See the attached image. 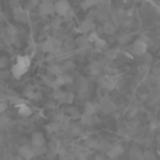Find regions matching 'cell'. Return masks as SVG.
<instances>
[{
    "label": "cell",
    "instance_id": "5bb4252c",
    "mask_svg": "<svg viewBox=\"0 0 160 160\" xmlns=\"http://www.w3.org/2000/svg\"><path fill=\"white\" fill-rule=\"evenodd\" d=\"M93 44H94V48H96V51H98V52H102V51H107V49H108V48H107V47H108V45H107V41L101 39L100 37L93 42Z\"/></svg>",
    "mask_w": 160,
    "mask_h": 160
},
{
    "label": "cell",
    "instance_id": "7402d4cb",
    "mask_svg": "<svg viewBox=\"0 0 160 160\" xmlns=\"http://www.w3.org/2000/svg\"><path fill=\"white\" fill-rule=\"evenodd\" d=\"M129 156L133 160H141V158H142V150L139 149V148H132V149L129 150Z\"/></svg>",
    "mask_w": 160,
    "mask_h": 160
},
{
    "label": "cell",
    "instance_id": "cb8c5ba5",
    "mask_svg": "<svg viewBox=\"0 0 160 160\" xmlns=\"http://www.w3.org/2000/svg\"><path fill=\"white\" fill-rule=\"evenodd\" d=\"M96 6H98V0H84V2L82 3V8H84V10L96 7Z\"/></svg>",
    "mask_w": 160,
    "mask_h": 160
},
{
    "label": "cell",
    "instance_id": "d6a6232c",
    "mask_svg": "<svg viewBox=\"0 0 160 160\" xmlns=\"http://www.w3.org/2000/svg\"><path fill=\"white\" fill-rule=\"evenodd\" d=\"M97 146H98V142L96 139H87L86 141V148H88V149H93V148H97Z\"/></svg>",
    "mask_w": 160,
    "mask_h": 160
},
{
    "label": "cell",
    "instance_id": "4316f807",
    "mask_svg": "<svg viewBox=\"0 0 160 160\" xmlns=\"http://www.w3.org/2000/svg\"><path fill=\"white\" fill-rule=\"evenodd\" d=\"M8 125H10V118L6 117L4 114H0V128L4 129V128H8Z\"/></svg>",
    "mask_w": 160,
    "mask_h": 160
},
{
    "label": "cell",
    "instance_id": "7c38bea8",
    "mask_svg": "<svg viewBox=\"0 0 160 160\" xmlns=\"http://www.w3.org/2000/svg\"><path fill=\"white\" fill-rule=\"evenodd\" d=\"M98 111H100L98 104H96V102H86L84 114H88V115H96Z\"/></svg>",
    "mask_w": 160,
    "mask_h": 160
},
{
    "label": "cell",
    "instance_id": "f6af8a7d",
    "mask_svg": "<svg viewBox=\"0 0 160 160\" xmlns=\"http://www.w3.org/2000/svg\"><path fill=\"white\" fill-rule=\"evenodd\" d=\"M6 111V104L4 102H0V114H3Z\"/></svg>",
    "mask_w": 160,
    "mask_h": 160
},
{
    "label": "cell",
    "instance_id": "d6986e66",
    "mask_svg": "<svg viewBox=\"0 0 160 160\" xmlns=\"http://www.w3.org/2000/svg\"><path fill=\"white\" fill-rule=\"evenodd\" d=\"M100 70H101V63L100 62H91L90 66H88V72L91 75H98Z\"/></svg>",
    "mask_w": 160,
    "mask_h": 160
},
{
    "label": "cell",
    "instance_id": "7bdbcfd3",
    "mask_svg": "<svg viewBox=\"0 0 160 160\" xmlns=\"http://www.w3.org/2000/svg\"><path fill=\"white\" fill-rule=\"evenodd\" d=\"M131 38V35H125V37H121V38H119V42H121V44H124V42H127L128 39Z\"/></svg>",
    "mask_w": 160,
    "mask_h": 160
},
{
    "label": "cell",
    "instance_id": "52a82bcc",
    "mask_svg": "<svg viewBox=\"0 0 160 160\" xmlns=\"http://www.w3.org/2000/svg\"><path fill=\"white\" fill-rule=\"evenodd\" d=\"M122 153H124V146L119 143L112 145V146H110V149L107 150V155L110 159H117L118 156H121Z\"/></svg>",
    "mask_w": 160,
    "mask_h": 160
},
{
    "label": "cell",
    "instance_id": "1f68e13d",
    "mask_svg": "<svg viewBox=\"0 0 160 160\" xmlns=\"http://www.w3.org/2000/svg\"><path fill=\"white\" fill-rule=\"evenodd\" d=\"M25 94H27L28 98H32V100H38L39 97H41V94L37 93V91H32V90H27L25 91Z\"/></svg>",
    "mask_w": 160,
    "mask_h": 160
},
{
    "label": "cell",
    "instance_id": "44dd1931",
    "mask_svg": "<svg viewBox=\"0 0 160 160\" xmlns=\"http://www.w3.org/2000/svg\"><path fill=\"white\" fill-rule=\"evenodd\" d=\"M118 53H119L118 48H110V49L105 51V58L107 59H115V58H118Z\"/></svg>",
    "mask_w": 160,
    "mask_h": 160
},
{
    "label": "cell",
    "instance_id": "484cf974",
    "mask_svg": "<svg viewBox=\"0 0 160 160\" xmlns=\"http://www.w3.org/2000/svg\"><path fill=\"white\" fill-rule=\"evenodd\" d=\"M58 131H61V127H59L58 122H52V124H48L47 125V132L55 133V132H58Z\"/></svg>",
    "mask_w": 160,
    "mask_h": 160
},
{
    "label": "cell",
    "instance_id": "f1b7e54d",
    "mask_svg": "<svg viewBox=\"0 0 160 160\" xmlns=\"http://www.w3.org/2000/svg\"><path fill=\"white\" fill-rule=\"evenodd\" d=\"M155 159H156V156L152 150H145V152H142L141 160H155Z\"/></svg>",
    "mask_w": 160,
    "mask_h": 160
},
{
    "label": "cell",
    "instance_id": "5b68a950",
    "mask_svg": "<svg viewBox=\"0 0 160 160\" xmlns=\"http://www.w3.org/2000/svg\"><path fill=\"white\" fill-rule=\"evenodd\" d=\"M53 10H55V13L58 14V16L63 17L65 14L70 10V4L66 0H61V2H56L55 4H53Z\"/></svg>",
    "mask_w": 160,
    "mask_h": 160
},
{
    "label": "cell",
    "instance_id": "6da1fadb",
    "mask_svg": "<svg viewBox=\"0 0 160 160\" xmlns=\"http://www.w3.org/2000/svg\"><path fill=\"white\" fill-rule=\"evenodd\" d=\"M30 65H31V59L28 58V56H18L16 65H13V68H11L13 76L14 78H21V76L28 70Z\"/></svg>",
    "mask_w": 160,
    "mask_h": 160
},
{
    "label": "cell",
    "instance_id": "ba28073f",
    "mask_svg": "<svg viewBox=\"0 0 160 160\" xmlns=\"http://www.w3.org/2000/svg\"><path fill=\"white\" fill-rule=\"evenodd\" d=\"M39 13H41L42 16H51V14H53L55 13V10H53V3L42 2L41 4H39Z\"/></svg>",
    "mask_w": 160,
    "mask_h": 160
},
{
    "label": "cell",
    "instance_id": "30bf717a",
    "mask_svg": "<svg viewBox=\"0 0 160 160\" xmlns=\"http://www.w3.org/2000/svg\"><path fill=\"white\" fill-rule=\"evenodd\" d=\"M20 156L24 160H31L35 155H34L32 148H30L28 145H24V146L20 148Z\"/></svg>",
    "mask_w": 160,
    "mask_h": 160
},
{
    "label": "cell",
    "instance_id": "ab89813d",
    "mask_svg": "<svg viewBox=\"0 0 160 160\" xmlns=\"http://www.w3.org/2000/svg\"><path fill=\"white\" fill-rule=\"evenodd\" d=\"M97 38H98V35H97V32H93V31H91V32H90V35L87 37V39H88V42H90V44H91V42H94V41H96Z\"/></svg>",
    "mask_w": 160,
    "mask_h": 160
},
{
    "label": "cell",
    "instance_id": "60d3db41",
    "mask_svg": "<svg viewBox=\"0 0 160 160\" xmlns=\"http://www.w3.org/2000/svg\"><path fill=\"white\" fill-rule=\"evenodd\" d=\"M61 18H55V20H53V21H52V25H53V27H55V28H58L59 27V25H61Z\"/></svg>",
    "mask_w": 160,
    "mask_h": 160
},
{
    "label": "cell",
    "instance_id": "2e32d148",
    "mask_svg": "<svg viewBox=\"0 0 160 160\" xmlns=\"http://www.w3.org/2000/svg\"><path fill=\"white\" fill-rule=\"evenodd\" d=\"M76 45H78L79 48H82V49H87V48L90 47V42H88L87 37L82 35V37H79V38L76 39Z\"/></svg>",
    "mask_w": 160,
    "mask_h": 160
},
{
    "label": "cell",
    "instance_id": "ffe728a7",
    "mask_svg": "<svg viewBox=\"0 0 160 160\" xmlns=\"http://www.w3.org/2000/svg\"><path fill=\"white\" fill-rule=\"evenodd\" d=\"M98 7V10H97V18H100V20H105L108 17V8L110 7H100V6H97Z\"/></svg>",
    "mask_w": 160,
    "mask_h": 160
},
{
    "label": "cell",
    "instance_id": "ac0fdd59",
    "mask_svg": "<svg viewBox=\"0 0 160 160\" xmlns=\"http://www.w3.org/2000/svg\"><path fill=\"white\" fill-rule=\"evenodd\" d=\"M18 114L21 117H30L31 114H32V110H31L30 107H28L27 104H22V105H18Z\"/></svg>",
    "mask_w": 160,
    "mask_h": 160
},
{
    "label": "cell",
    "instance_id": "836d02e7",
    "mask_svg": "<svg viewBox=\"0 0 160 160\" xmlns=\"http://www.w3.org/2000/svg\"><path fill=\"white\" fill-rule=\"evenodd\" d=\"M63 94H65V91L59 90V88H55V91H53V98L58 100V101H61L62 97H63Z\"/></svg>",
    "mask_w": 160,
    "mask_h": 160
},
{
    "label": "cell",
    "instance_id": "7a4b0ae2",
    "mask_svg": "<svg viewBox=\"0 0 160 160\" xmlns=\"http://www.w3.org/2000/svg\"><path fill=\"white\" fill-rule=\"evenodd\" d=\"M98 107H100V111H102L104 114H112V112H115V110H117V104L111 98H108V97L101 100Z\"/></svg>",
    "mask_w": 160,
    "mask_h": 160
},
{
    "label": "cell",
    "instance_id": "8fae6325",
    "mask_svg": "<svg viewBox=\"0 0 160 160\" xmlns=\"http://www.w3.org/2000/svg\"><path fill=\"white\" fill-rule=\"evenodd\" d=\"M31 143H32L34 148H38V146H44L45 145V138L42 133L39 132H35L32 135V138H31Z\"/></svg>",
    "mask_w": 160,
    "mask_h": 160
},
{
    "label": "cell",
    "instance_id": "74e56055",
    "mask_svg": "<svg viewBox=\"0 0 160 160\" xmlns=\"http://www.w3.org/2000/svg\"><path fill=\"white\" fill-rule=\"evenodd\" d=\"M125 17V11L124 10H118L115 14V20L117 21H122V18Z\"/></svg>",
    "mask_w": 160,
    "mask_h": 160
},
{
    "label": "cell",
    "instance_id": "e575fe53",
    "mask_svg": "<svg viewBox=\"0 0 160 160\" xmlns=\"http://www.w3.org/2000/svg\"><path fill=\"white\" fill-rule=\"evenodd\" d=\"M32 150H34V155H44L47 152V148L38 146V148H32Z\"/></svg>",
    "mask_w": 160,
    "mask_h": 160
},
{
    "label": "cell",
    "instance_id": "b9f144b4",
    "mask_svg": "<svg viewBox=\"0 0 160 160\" xmlns=\"http://www.w3.org/2000/svg\"><path fill=\"white\" fill-rule=\"evenodd\" d=\"M7 65V59L6 58H0V68H4Z\"/></svg>",
    "mask_w": 160,
    "mask_h": 160
},
{
    "label": "cell",
    "instance_id": "3957f363",
    "mask_svg": "<svg viewBox=\"0 0 160 160\" xmlns=\"http://www.w3.org/2000/svg\"><path fill=\"white\" fill-rule=\"evenodd\" d=\"M94 20L91 18V17H87V18H84L82 22L79 24L78 27V32L80 34H87V32H91V31L94 30Z\"/></svg>",
    "mask_w": 160,
    "mask_h": 160
},
{
    "label": "cell",
    "instance_id": "4fadbf2b",
    "mask_svg": "<svg viewBox=\"0 0 160 160\" xmlns=\"http://www.w3.org/2000/svg\"><path fill=\"white\" fill-rule=\"evenodd\" d=\"M80 118H82V122L83 125H94L98 122V118H97L96 115H88V114H83V115H80Z\"/></svg>",
    "mask_w": 160,
    "mask_h": 160
},
{
    "label": "cell",
    "instance_id": "9c48e42d",
    "mask_svg": "<svg viewBox=\"0 0 160 160\" xmlns=\"http://www.w3.org/2000/svg\"><path fill=\"white\" fill-rule=\"evenodd\" d=\"M39 49L42 51V52L45 53H51V52H55L56 51V45L53 41H51V39H48V41H44L39 44Z\"/></svg>",
    "mask_w": 160,
    "mask_h": 160
},
{
    "label": "cell",
    "instance_id": "ee69618b",
    "mask_svg": "<svg viewBox=\"0 0 160 160\" xmlns=\"http://www.w3.org/2000/svg\"><path fill=\"white\" fill-rule=\"evenodd\" d=\"M155 143H156V146H158V149H160V135L156 136V139H155Z\"/></svg>",
    "mask_w": 160,
    "mask_h": 160
},
{
    "label": "cell",
    "instance_id": "f546056e",
    "mask_svg": "<svg viewBox=\"0 0 160 160\" xmlns=\"http://www.w3.org/2000/svg\"><path fill=\"white\" fill-rule=\"evenodd\" d=\"M61 68H62V70H70V69H73L75 68V62L73 61H63L62 62V65H61Z\"/></svg>",
    "mask_w": 160,
    "mask_h": 160
},
{
    "label": "cell",
    "instance_id": "9a60e30c",
    "mask_svg": "<svg viewBox=\"0 0 160 160\" xmlns=\"http://www.w3.org/2000/svg\"><path fill=\"white\" fill-rule=\"evenodd\" d=\"M14 18L20 22H24L27 21V13L24 10H21V8H16L14 10Z\"/></svg>",
    "mask_w": 160,
    "mask_h": 160
},
{
    "label": "cell",
    "instance_id": "e0dca14e",
    "mask_svg": "<svg viewBox=\"0 0 160 160\" xmlns=\"http://www.w3.org/2000/svg\"><path fill=\"white\" fill-rule=\"evenodd\" d=\"M65 115L69 117V118H79L80 112L76 107H68L66 110H65Z\"/></svg>",
    "mask_w": 160,
    "mask_h": 160
},
{
    "label": "cell",
    "instance_id": "f35d334b",
    "mask_svg": "<svg viewBox=\"0 0 160 160\" xmlns=\"http://www.w3.org/2000/svg\"><path fill=\"white\" fill-rule=\"evenodd\" d=\"M87 91H88L87 84H82V86H80V97L86 96V94H87Z\"/></svg>",
    "mask_w": 160,
    "mask_h": 160
},
{
    "label": "cell",
    "instance_id": "4dcf8cb0",
    "mask_svg": "<svg viewBox=\"0 0 160 160\" xmlns=\"http://www.w3.org/2000/svg\"><path fill=\"white\" fill-rule=\"evenodd\" d=\"M138 73H139L141 76H146L148 73H149V65H146V63H145V65H141V66L138 68Z\"/></svg>",
    "mask_w": 160,
    "mask_h": 160
},
{
    "label": "cell",
    "instance_id": "83f0119b",
    "mask_svg": "<svg viewBox=\"0 0 160 160\" xmlns=\"http://www.w3.org/2000/svg\"><path fill=\"white\" fill-rule=\"evenodd\" d=\"M73 98H75V96H73V93H65L63 97H62L61 102H65V104L70 105L73 102Z\"/></svg>",
    "mask_w": 160,
    "mask_h": 160
},
{
    "label": "cell",
    "instance_id": "277c9868",
    "mask_svg": "<svg viewBox=\"0 0 160 160\" xmlns=\"http://www.w3.org/2000/svg\"><path fill=\"white\" fill-rule=\"evenodd\" d=\"M148 51V44L143 41V39H138V41H135L132 44V53L133 55H145Z\"/></svg>",
    "mask_w": 160,
    "mask_h": 160
},
{
    "label": "cell",
    "instance_id": "d4e9b609",
    "mask_svg": "<svg viewBox=\"0 0 160 160\" xmlns=\"http://www.w3.org/2000/svg\"><path fill=\"white\" fill-rule=\"evenodd\" d=\"M104 32L107 34H114L115 32V24L110 21H105L104 22Z\"/></svg>",
    "mask_w": 160,
    "mask_h": 160
},
{
    "label": "cell",
    "instance_id": "603a6c76",
    "mask_svg": "<svg viewBox=\"0 0 160 160\" xmlns=\"http://www.w3.org/2000/svg\"><path fill=\"white\" fill-rule=\"evenodd\" d=\"M49 73L51 75H55V76H59V75H62L63 73V70H62V68H61V65H51L49 66Z\"/></svg>",
    "mask_w": 160,
    "mask_h": 160
},
{
    "label": "cell",
    "instance_id": "8d00e7d4",
    "mask_svg": "<svg viewBox=\"0 0 160 160\" xmlns=\"http://www.w3.org/2000/svg\"><path fill=\"white\" fill-rule=\"evenodd\" d=\"M110 146H111L110 143L101 141V142H98V146H97V148H98V149H102V150H108V149H110Z\"/></svg>",
    "mask_w": 160,
    "mask_h": 160
},
{
    "label": "cell",
    "instance_id": "d590c367",
    "mask_svg": "<svg viewBox=\"0 0 160 160\" xmlns=\"http://www.w3.org/2000/svg\"><path fill=\"white\" fill-rule=\"evenodd\" d=\"M61 160H75V155H72V153H68V152H63L61 155Z\"/></svg>",
    "mask_w": 160,
    "mask_h": 160
},
{
    "label": "cell",
    "instance_id": "8992f818",
    "mask_svg": "<svg viewBox=\"0 0 160 160\" xmlns=\"http://www.w3.org/2000/svg\"><path fill=\"white\" fill-rule=\"evenodd\" d=\"M100 86H101L104 90H107V91L112 90V88L117 86V78H112V76H105V78H102L101 80H100Z\"/></svg>",
    "mask_w": 160,
    "mask_h": 160
},
{
    "label": "cell",
    "instance_id": "bcb514c9",
    "mask_svg": "<svg viewBox=\"0 0 160 160\" xmlns=\"http://www.w3.org/2000/svg\"><path fill=\"white\" fill-rule=\"evenodd\" d=\"M42 2H51V3H52L53 0H42Z\"/></svg>",
    "mask_w": 160,
    "mask_h": 160
}]
</instances>
